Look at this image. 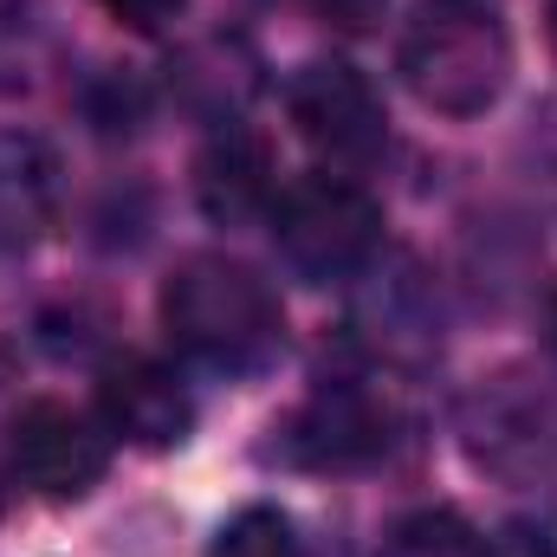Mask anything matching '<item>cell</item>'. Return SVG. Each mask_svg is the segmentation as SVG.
<instances>
[{"mask_svg": "<svg viewBox=\"0 0 557 557\" xmlns=\"http://www.w3.org/2000/svg\"><path fill=\"white\" fill-rule=\"evenodd\" d=\"M162 331L188 363H201L214 376H247V370L273 363L278 344H285L273 285L227 253H195L169 273Z\"/></svg>", "mask_w": 557, "mask_h": 557, "instance_id": "6da1fadb", "label": "cell"}, {"mask_svg": "<svg viewBox=\"0 0 557 557\" xmlns=\"http://www.w3.org/2000/svg\"><path fill=\"white\" fill-rule=\"evenodd\" d=\"M403 78L428 111L480 117L512 78V33L499 0H421L403 26Z\"/></svg>", "mask_w": 557, "mask_h": 557, "instance_id": "7a4b0ae2", "label": "cell"}, {"mask_svg": "<svg viewBox=\"0 0 557 557\" xmlns=\"http://www.w3.org/2000/svg\"><path fill=\"white\" fill-rule=\"evenodd\" d=\"M460 441L506 486H557V389L525 370L480 376L460 396Z\"/></svg>", "mask_w": 557, "mask_h": 557, "instance_id": "3957f363", "label": "cell"}, {"mask_svg": "<svg viewBox=\"0 0 557 557\" xmlns=\"http://www.w3.org/2000/svg\"><path fill=\"white\" fill-rule=\"evenodd\" d=\"M273 240L305 278H350L383 247V208L344 175H305L273 201Z\"/></svg>", "mask_w": 557, "mask_h": 557, "instance_id": "277c9868", "label": "cell"}, {"mask_svg": "<svg viewBox=\"0 0 557 557\" xmlns=\"http://www.w3.org/2000/svg\"><path fill=\"white\" fill-rule=\"evenodd\" d=\"M7 454H13V473L33 493L85 499L111 467V428L98 416H85V409H72V403H59V396H39L13 416Z\"/></svg>", "mask_w": 557, "mask_h": 557, "instance_id": "5b68a950", "label": "cell"}, {"mask_svg": "<svg viewBox=\"0 0 557 557\" xmlns=\"http://www.w3.org/2000/svg\"><path fill=\"white\" fill-rule=\"evenodd\" d=\"M285 111H292L298 137L318 156H331V162H370L383 149V98L344 59L298 65L292 85H285Z\"/></svg>", "mask_w": 557, "mask_h": 557, "instance_id": "8992f818", "label": "cell"}, {"mask_svg": "<svg viewBox=\"0 0 557 557\" xmlns=\"http://www.w3.org/2000/svg\"><path fill=\"white\" fill-rule=\"evenodd\" d=\"M98 421L131 447H175L195 428L182 376L156 357H111L98 370Z\"/></svg>", "mask_w": 557, "mask_h": 557, "instance_id": "52a82bcc", "label": "cell"}, {"mask_svg": "<svg viewBox=\"0 0 557 557\" xmlns=\"http://www.w3.org/2000/svg\"><path fill=\"white\" fill-rule=\"evenodd\" d=\"M285 447H292V460H305V467L350 473V467L383 460V447H389V416L376 409L370 389L337 383V389H318V396L292 416Z\"/></svg>", "mask_w": 557, "mask_h": 557, "instance_id": "ba28073f", "label": "cell"}, {"mask_svg": "<svg viewBox=\"0 0 557 557\" xmlns=\"http://www.w3.org/2000/svg\"><path fill=\"white\" fill-rule=\"evenodd\" d=\"M195 201L208 221L221 227H247L260 214H273L278 182H273V149L247 124H221L195 156Z\"/></svg>", "mask_w": 557, "mask_h": 557, "instance_id": "9c48e42d", "label": "cell"}, {"mask_svg": "<svg viewBox=\"0 0 557 557\" xmlns=\"http://www.w3.org/2000/svg\"><path fill=\"white\" fill-rule=\"evenodd\" d=\"M59 214V156L33 131H0V247H26Z\"/></svg>", "mask_w": 557, "mask_h": 557, "instance_id": "30bf717a", "label": "cell"}, {"mask_svg": "<svg viewBox=\"0 0 557 557\" xmlns=\"http://www.w3.org/2000/svg\"><path fill=\"white\" fill-rule=\"evenodd\" d=\"M376 557H486V545L454 506H421L383 532Z\"/></svg>", "mask_w": 557, "mask_h": 557, "instance_id": "8fae6325", "label": "cell"}, {"mask_svg": "<svg viewBox=\"0 0 557 557\" xmlns=\"http://www.w3.org/2000/svg\"><path fill=\"white\" fill-rule=\"evenodd\" d=\"M208 557H298V539H292V519L278 506H247L221 525Z\"/></svg>", "mask_w": 557, "mask_h": 557, "instance_id": "7c38bea8", "label": "cell"}, {"mask_svg": "<svg viewBox=\"0 0 557 557\" xmlns=\"http://www.w3.org/2000/svg\"><path fill=\"white\" fill-rule=\"evenodd\" d=\"M486 557H557V519H512V525H499Z\"/></svg>", "mask_w": 557, "mask_h": 557, "instance_id": "4fadbf2b", "label": "cell"}, {"mask_svg": "<svg viewBox=\"0 0 557 557\" xmlns=\"http://www.w3.org/2000/svg\"><path fill=\"white\" fill-rule=\"evenodd\" d=\"M26 52H33V20H26V7L0 0V85H20V78H26Z\"/></svg>", "mask_w": 557, "mask_h": 557, "instance_id": "5bb4252c", "label": "cell"}, {"mask_svg": "<svg viewBox=\"0 0 557 557\" xmlns=\"http://www.w3.org/2000/svg\"><path fill=\"white\" fill-rule=\"evenodd\" d=\"M324 26H337V33H376V20H383V7L389 0H305Z\"/></svg>", "mask_w": 557, "mask_h": 557, "instance_id": "9a60e30c", "label": "cell"}, {"mask_svg": "<svg viewBox=\"0 0 557 557\" xmlns=\"http://www.w3.org/2000/svg\"><path fill=\"white\" fill-rule=\"evenodd\" d=\"M104 13H117V20L137 26V33H156V26L175 20V0H104Z\"/></svg>", "mask_w": 557, "mask_h": 557, "instance_id": "2e32d148", "label": "cell"}, {"mask_svg": "<svg viewBox=\"0 0 557 557\" xmlns=\"http://www.w3.org/2000/svg\"><path fill=\"white\" fill-rule=\"evenodd\" d=\"M545 344H552V357H557V285H552V298H545Z\"/></svg>", "mask_w": 557, "mask_h": 557, "instance_id": "e0dca14e", "label": "cell"}, {"mask_svg": "<svg viewBox=\"0 0 557 557\" xmlns=\"http://www.w3.org/2000/svg\"><path fill=\"white\" fill-rule=\"evenodd\" d=\"M0 512H7V473H0Z\"/></svg>", "mask_w": 557, "mask_h": 557, "instance_id": "ac0fdd59", "label": "cell"}, {"mask_svg": "<svg viewBox=\"0 0 557 557\" xmlns=\"http://www.w3.org/2000/svg\"><path fill=\"white\" fill-rule=\"evenodd\" d=\"M552 46H557V0H552Z\"/></svg>", "mask_w": 557, "mask_h": 557, "instance_id": "d6986e66", "label": "cell"}]
</instances>
